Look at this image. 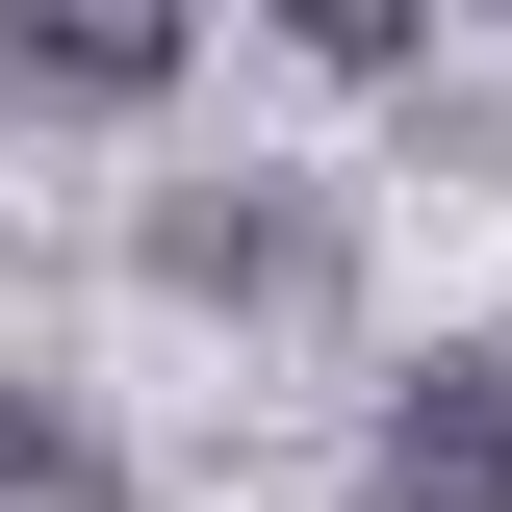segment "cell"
Here are the masks:
<instances>
[{
    "label": "cell",
    "instance_id": "cell-1",
    "mask_svg": "<svg viewBox=\"0 0 512 512\" xmlns=\"http://www.w3.org/2000/svg\"><path fill=\"white\" fill-rule=\"evenodd\" d=\"M0 77L77 103V128H128L154 77H180V0H0Z\"/></svg>",
    "mask_w": 512,
    "mask_h": 512
},
{
    "label": "cell",
    "instance_id": "cell-3",
    "mask_svg": "<svg viewBox=\"0 0 512 512\" xmlns=\"http://www.w3.org/2000/svg\"><path fill=\"white\" fill-rule=\"evenodd\" d=\"M282 26H308L333 77H410V52H436V0H282Z\"/></svg>",
    "mask_w": 512,
    "mask_h": 512
},
{
    "label": "cell",
    "instance_id": "cell-2",
    "mask_svg": "<svg viewBox=\"0 0 512 512\" xmlns=\"http://www.w3.org/2000/svg\"><path fill=\"white\" fill-rule=\"evenodd\" d=\"M384 512H512V384L436 359L410 410H384Z\"/></svg>",
    "mask_w": 512,
    "mask_h": 512
}]
</instances>
